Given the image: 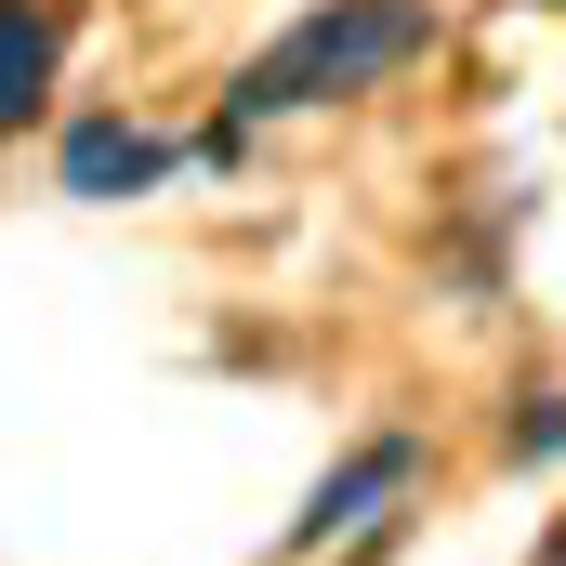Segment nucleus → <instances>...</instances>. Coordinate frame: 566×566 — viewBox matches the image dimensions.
Segmentation results:
<instances>
[{
	"mask_svg": "<svg viewBox=\"0 0 566 566\" xmlns=\"http://www.w3.org/2000/svg\"><path fill=\"white\" fill-rule=\"evenodd\" d=\"M40 80H53V27H40L27 0H0V133L40 106Z\"/></svg>",
	"mask_w": 566,
	"mask_h": 566,
	"instance_id": "4",
	"label": "nucleus"
},
{
	"mask_svg": "<svg viewBox=\"0 0 566 566\" xmlns=\"http://www.w3.org/2000/svg\"><path fill=\"white\" fill-rule=\"evenodd\" d=\"M409 474H422V448H409V434H369L343 474H316V501L290 514V554H329V541H343V527H369V501H396Z\"/></svg>",
	"mask_w": 566,
	"mask_h": 566,
	"instance_id": "2",
	"label": "nucleus"
},
{
	"mask_svg": "<svg viewBox=\"0 0 566 566\" xmlns=\"http://www.w3.org/2000/svg\"><path fill=\"white\" fill-rule=\"evenodd\" d=\"M514 448H527V461H541V448H566V409H554V396H527V409H514Z\"/></svg>",
	"mask_w": 566,
	"mask_h": 566,
	"instance_id": "5",
	"label": "nucleus"
},
{
	"mask_svg": "<svg viewBox=\"0 0 566 566\" xmlns=\"http://www.w3.org/2000/svg\"><path fill=\"white\" fill-rule=\"evenodd\" d=\"M158 185V145L119 133V119H93V133H66V198H133Z\"/></svg>",
	"mask_w": 566,
	"mask_h": 566,
	"instance_id": "3",
	"label": "nucleus"
},
{
	"mask_svg": "<svg viewBox=\"0 0 566 566\" xmlns=\"http://www.w3.org/2000/svg\"><path fill=\"white\" fill-rule=\"evenodd\" d=\"M422 40H434L422 0H329V13H303L290 40H264V53L238 66V106L211 119V158H238V133H251V119H290V106H329V93L396 80Z\"/></svg>",
	"mask_w": 566,
	"mask_h": 566,
	"instance_id": "1",
	"label": "nucleus"
}]
</instances>
